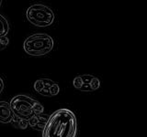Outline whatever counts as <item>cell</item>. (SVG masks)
<instances>
[{
	"label": "cell",
	"instance_id": "cell-10",
	"mask_svg": "<svg viewBox=\"0 0 147 137\" xmlns=\"http://www.w3.org/2000/svg\"><path fill=\"white\" fill-rule=\"evenodd\" d=\"M33 88L35 90V91H37V92H40V91L42 90L44 88V86H43V83H42V80H41V79L40 80H37L35 82H34V84H33Z\"/></svg>",
	"mask_w": 147,
	"mask_h": 137
},
{
	"label": "cell",
	"instance_id": "cell-3",
	"mask_svg": "<svg viewBox=\"0 0 147 137\" xmlns=\"http://www.w3.org/2000/svg\"><path fill=\"white\" fill-rule=\"evenodd\" d=\"M53 46L54 41L52 37L45 33H38L28 37L23 43V49L30 56L39 57L50 53Z\"/></svg>",
	"mask_w": 147,
	"mask_h": 137
},
{
	"label": "cell",
	"instance_id": "cell-1",
	"mask_svg": "<svg viewBox=\"0 0 147 137\" xmlns=\"http://www.w3.org/2000/svg\"><path fill=\"white\" fill-rule=\"evenodd\" d=\"M42 137H76L77 120L71 110L62 108L53 112L41 131Z\"/></svg>",
	"mask_w": 147,
	"mask_h": 137
},
{
	"label": "cell",
	"instance_id": "cell-5",
	"mask_svg": "<svg viewBox=\"0 0 147 137\" xmlns=\"http://www.w3.org/2000/svg\"><path fill=\"white\" fill-rule=\"evenodd\" d=\"M74 87L81 91L92 92L96 91L100 87V80L98 78L91 74H83L76 76L73 80Z\"/></svg>",
	"mask_w": 147,
	"mask_h": 137
},
{
	"label": "cell",
	"instance_id": "cell-11",
	"mask_svg": "<svg viewBox=\"0 0 147 137\" xmlns=\"http://www.w3.org/2000/svg\"><path fill=\"white\" fill-rule=\"evenodd\" d=\"M4 80H3V79L1 77H0V94L2 93V91H3V90H4Z\"/></svg>",
	"mask_w": 147,
	"mask_h": 137
},
{
	"label": "cell",
	"instance_id": "cell-6",
	"mask_svg": "<svg viewBox=\"0 0 147 137\" xmlns=\"http://www.w3.org/2000/svg\"><path fill=\"white\" fill-rule=\"evenodd\" d=\"M14 119H15V115L9 103L7 102H0V122L11 123Z\"/></svg>",
	"mask_w": 147,
	"mask_h": 137
},
{
	"label": "cell",
	"instance_id": "cell-9",
	"mask_svg": "<svg viewBox=\"0 0 147 137\" xmlns=\"http://www.w3.org/2000/svg\"><path fill=\"white\" fill-rule=\"evenodd\" d=\"M8 44H9V39L7 37H1L0 38V50L6 49Z\"/></svg>",
	"mask_w": 147,
	"mask_h": 137
},
{
	"label": "cell",
	"instance_id": "cell-7",
	"mask_svg": "<svg viewBox=\"0 0 147 137\" xmlns=\"http://www.w3.org/2000/svg\"><path fill=\"white\" fill-rule=\"evenodd\" d=\"M48 118H49V115H47V114H44V113L38 114V115L33 116L28 121V126H30V128H32V129H34V130L42 131Z\"/></svg>",
	"mask_w": 147,
	"mask_h": 137
},
{
	"label": "cell",
	"instance_id": "cell-12",
	"mask_svg": "<svg viewBox=\"0 0 147 137\" xmlns=\"http://www.w3.org/2000/svg\"><path fill=\"white\" fill-rule=\"evenodd\" d=\"M1 5H2V1L0 0V7H1Z\"/></svg>",
	"mask_w": 147,
	"mask_h": 137
},
{
	"label": "cell",
	"instance_id": "cell-4",
	"mask_svg": "<svg viewBox=\"0 0 147 137\" xmlns=\"http://www.w3.org/2000/svg\"><path fill=\"white\" fill-rule=\"evenodd\" d=\"M27 19L30 24L38 27H47L53 25L54 13L52 8L43 4H33L28 7Z\"/></svg>",
	"mask_w": 147,
	"mask_h": 137
},
{
	"label": "cell",
	"instance_id": "cell-2",
	"mask_svg": "<svg viewBox=\"0 0 147 137\" xmlns=\"http://www.w3.org/2000/svg\"><path fill=\"white\" fill-rule=\"evenodd\" d=\"M15 117L29 121L33 116L43 113L44 108L38 100L27 95H17L9 102Z\"/></svg>",
	"mask_w": 147,
	"mask_h": 137
},
{
	"label": "cell",
	"instance_id": "cell-8",
	"mask_svg": "<svg viewBox=\"0 0 147 137\" xmlns=\"http://www.w3.org/2000/svg\"><path fill=\"white\" fill-rule=\"evenodd\" d=\"M9 32V24L7 18L0 14V38L1 37H7Z\"/></svg>",
	"mask_w": 147,
	"mask_h": 137
}]
</instances>
